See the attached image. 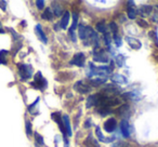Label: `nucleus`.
Wrapping results in <instances>:
<instances>
[{
	"label": "nucleus",
	"instance_id": "f257e3e1",
	"mask_svg": "<svg viewBox=\"0 0 158 147\" xmlns=\"http://www.w3.org/2000/svg\"><path fill=\"white\" fill-rule=\"evenodd\" d=\"M19 75L21 80H27L33 76V67L27 64H18Z\"/></svg>",
	"mask_w": 158,
	"mask_h": 147
},
{
	"label": "nucleus",
	"instance_id": "f03ea898",
	"mask_svg": "<svg viewBox=\"0 0 158 147\" xmlns=\"http://www.w3.org/2000/svg\"><path fill=\"white\" fill-rule=\"evenodd\" d=\"M31 86L35 87L36 89H39L41 91H44L47 88V86H48L47 84V80L42 77L40 71H38L35 75V79H34V82H31Z\"/></svg>",
	"mask_w": 158,
	"mask_h": 147
},
{
	"label": "nucleus",
	"instance_id": "7ed1b4c3",
	"mask_svg": "<svg viewBox=\"0 0 158 147\" xmlns=\"http://www.w3.org/2000/svg\"><path fill=\"white\" fill-rule=\"evenodd\" d=\"M93 61L99 62V63H107L108 55L106 54L104 50L94 49V51H93Z\"/></svg>",
	"mask_w": 158,
	"mask_h": 147
},
{
	"label": "nucleus",
	"instance_id": "20e7f679",
	"mask_svg": "<svg viewBox=\"0 0 158 147\" xmlns=\"http://www.w3.org/2000/svg\"><path fill=\"white\" fill-rule=\"evenodd\" d=\"M85 62H86V56H85V54L81 52H79L74 55L73 59L70 61V64H72V65L78 66V67H82V66L85 65Z\"/></svg>",
	"mask_w": 158,
	"mask_h": 147
},
{
	"label": "nucleus",
	"instance_id": "39448f33",
	"mask_svg": "<svg viewBox=\"0 0 158 147\" xmlns=\"http://www.w3.org/2000/svg\"><path fill=\"white\" fill-rule=\"evenodd\" d=\"M74 90L78 93H81V94H85V93H89L91 90V88L86 84L84 81H77L74 86Z\"/></svg>",
	"mask_w": 158,
	"mask_h": 147
},
{
	"label": "nucleus",
	"instance_id": "423d86ee",
	"mask_svg": "<svg viewBox=\"0 0 158 147\" xmlns=\"http://www.w3.org/2000/svg\"><path fill=\"white\" fill-rule=\"evenodd\" d=\"M77 25H78V14L77 13H73V23H72V26L70 28L68 29V35L72 37L73 41H76V37H75V29H76Z\"/></svg>",
	"mask_w": 158,
	"mask_h": 147
},
{
	"label": "nucleus",
	"instance_id": "0eeeda50",
	"mask_svg": "<svg viewBox=\"0 0 158 147\" xmlns=\"http://www.w3.org/2000/svg\"><path fill=\"white\" fill-rule=\"evenodd\" d=\"M116 127H117V122L114 118H110L104 122V130L108 133H112L116 130Z\"/></svg>",
	"mask_w": 158,
	"mask_h": 147
},
{
	"label": "nucleus",
	"instance_id": "6e6552de",
	"mask_svg": "<svg viewBox=\"0 0 158 147\" xmlns=\"http://www.w3.org/2000/svg\"><path fill=\"white\" fill-rule=\"evenodd\" d=\"M127 13H128V18H131V20H133V18H136V13H138V11H136L135 6H134L133 1H129V2H128Z\"/></svg>",
	"mask_w": 158,
	"mask_h": 147
},
{
	"label": "nucleus",
	"instance_id": "1a4fd4ad",
	"mask_svg": "<svg viewBox=\"0 0 158 147\" xmlns=\"http://www.w3.org/2000/svg\"><path fill=\"white\" fill-rule=\"evenodd\" d=\"M126 40H127L128 44H129L132 49H134V50H139V49H141V47H142V43H141L140 40L135 39V38H133V37L127 36V37H126Z\"/></svg>",
	"mask_w": 158,
	"mask_h": 147
},
{
	"label": "nucleus",
	"instance_id": "9d476101",
	"mask_svg": "<svg viewBox=\"0 0 158 147\" xmlns=\"http://www.w3.org/2000/svg\"><path fill=\"white\" fill-rule=\"evenodd\" d=\"M120 130H121V133H123V135L125 136V137H129L130 136V125H129V122H128L127 119L121 120Z\"/></svg>",
	"mask_w": 158,
	"mask_h": 147
},
{
	"label": "nucleus",
	"instance_id": "9b49d317",
	"mask_svg": "<svg viewBox=\"0 0 158 147\" xmlns=\"http://www.w3.org/2000/svg\"><path fill=\"white\" fill-rule=\"evenodd\" d=\"M62 121H63V125H64V129H65V133L67 136H72L73 132H72V128H70V122H69V118L68 116L64 115L62 117Z\"/></svg>",
	"mask_w": 158,
	"mask_h": 147
},
{
	"label": "nucleus",
	"instance_id": "f8f14e48",
	"mask_svg": "<svg viewBox=\"0 0 158 147\" xmlns=\"http://www.w3.org/2000/svg\"><path fill=\"white\" fill-rule=\"evenodd\" d=\"M35 33H36V35L38 36V38H39V40L41 42H44V43H47V42H48L46 35H44V31H42L41 25H39V24L36 25V27H35Z\"/></svg>",
	"mask_w": 158,
	"mask_h": 147
},
{
	"label": "nucleus",
	"instance_id": "ddd939ff",
	"mask_svg": "<svg viewBox=\"0 0 158 147\" xmlns=\"http://www.w3.org/2000/svg\"><path fill=\"white\" fill-rule=\"evenodd\" d=\"M153 6H147V5H143L141 6L140 10H139V12L141 13V15L142 16H146L148 15V14L152 13V11H153Z\"/></svg>",
	"mask_w": 158,
	"mask_h": 147
},
{
	"label": "nucleus",
	"instance_id": "4468645a",
	"mask_svg": "<svg viewBox=\"0 0 158 147\" xmlns=\"http://www.w3.org/2000/svg\"><path fill=\"white\" fill-rule=\"evenodd\" d=\"M95 134H97V137L99 138V141H101V142H103V143H104V142H105V143H112V142H114V140H115L114 137L104 138V137H103V135H102L101 130H100V128H99V127L95 128Z\"/></svg>",
	"mask_w": 158,
	"mask_h": 147
},
{
	"label": "nucleus",
	"instance_id": "2eb2a0df",
	"mask_svg": "<svg viewBox=\"0 0 158 147\" xmlns=\"http://www.w3.org/2000/svg\"><path fill=\"white\" fill-rule=\"evenodd\" d=\"M68 22H69V12L66 11L65 13L63 14V16H62L61 22H60V26H61V28L65 29L66 27H67Z\"/></svg>",
	"mask_w": 158,
	"mask_h": 147
},
{
	"label": "nucleus",
	"instance_id": "dca6fc26",
	"mask_svg": "<svg viewBox=\"0 0 158 147\" xmlns=\"http://www.w3.org/2000/svg\"><path fill=\"white\" fill-rule=\"evenodd\" d=\"M112 80L115 82V84H127V78L123 77V75H119V74H116L112 77Z\"/></svg>",
	"mask_w": 158,
	"mask_h": 147
},
{
	"label": "nucleus",
	"instance_id": "f3484780",
	"mask_svg": "<svg viewBox=\"0 0 158 147\" xmlns=\"http://www.w3.org/2000/svg\"><path fill=\"white\" fill-rule=\"evenodd\" d=\"M85 144H86V146H88V147H100V145L98 144L97 140H94L91 134L88 136V138L85 141Z\"/></svg>",
	"mask_w": 158,
	"mask_h": 147
},
{
	"label": "nucleus",
	"instance_id": "a211bd4d",
	"mask_svg": "<svg viewBox=\"0 0 158 147\" xmlns=\"http://www.w3.org/2000/svg\"><path fill=\"white\" fill-rule=\"evenodd\" d=\"M9 51L7 50H1L0 51V64L7 65L8 64V55H9Z\"/></svg>",
	"mask_w": 158,
	"mask_h": 147
},
{
	"label": "nucleus",
	"instance_id": "6ab92c4d",
	"mask_svg": "<svg viewBox=\"0 0 158 147\" xmlns=\"http://www.w3.org/2000/svg\"><path fill=\"white\" fill-rule=\"evenodd\" d=\"M41 18L47 20V21H53V12L51 11L50 8H47V9L44 10V12L41 14Z\"/></svg>",
	"mask_w": 158,
	"mask_h": 147
},
{
	"label": "nucleus",
	"instance_id": "aec40b11",
	"mask_svg": "<svg viewBox=\"0 0 158 147\" xmlns=\"http://www.w3.org/2000/svg\"><path fill=\"white\" fill-rule=\"evenodd\" d=\"M52 9H53V14H55V16H61L62 15V7L56 2H52Z\"/></svg>",
	"mask_w": 158,
	"mask_h": 147
},
{
	"label": "nucleus",
	"instance_id": "412c9836",
	"mask_svg": "<svg viewBox=\"0 0 158 147\" xmlns=\"http://www.w3.org/2000/svg\"><path fill=\"white\" fill-rule=\"evenodd\" d=\"M78 36H79V38L81 40H85L86 39V26L85 25H82V24H80L78 26Z\"/></svg>",
	"mask_w": 158,
	"mask_h": 147
},
{
	"label": "nucleus",
	"instance_id": "4be33fe9",
	"mask_svg": "<svg viewBox=\"0 0 158 147\" xmlns=\"http://www.w3.org/2000/svg\"><path fill=\"white\" fill-rule=\"evenodd\" d=\"M97 31H100V33H103V34L108 33V31H107V26H106L105 22L98 23V24H97Z\"/></svg>",
	"mask_w": 158,
	"mask_h": 147
},
{
	"label": "nucleus",
	"instance_id": "5701e85b",
	"mask_svg": "<svg viewBox=\"0 0 158 147\" xmlns=\"http://www.w3.org/2000/svg\"><path fill=\"white\" fill-rule=\"evenodd\" d=\"M126 112L129 114V106L128 105H123L120 108H118V109L116 110V114L119 115V116H123Z\"/></svg>",
	"mask_w": 158,
	"mask_h": 147
},
{
	"label": "nucleus",
	"instance_id": "b1692460",
	"mask_svg": "<svg viewBox=\"0 0 158 147\" xmlns=\"http://www.w3.org/2000/svg\"><path fill=\"white\" fill-rule=\"evenodd\" d=\"M116 63L119 67H123L126 65V57L123 55H117L116 56Z\"/></svg>",
	"mask_w": 158,
	"mask_h": 147
},
{
	"label": "nucleus",
	"instance_id": "393cba45",
	"mask_svg": "<svg viewBox=\"0 0 158 147\" xmlns=\"http://www.w3.org/2000/svg\"><path fill=\"white\" fill-rule=\"evenodd\" d=\"M35 143L37 147H40L44 145V137L39 133H35Z\"/></svg>",
	"mask_w": 158,
	"mask_h": 147
},
{
	"label": "nucleus",
	"instance_id": "a878e982",
	"mask_svg": "<svg viewBox=\"0 0 158 147\" xmlns=\"http://www.w3.org/2000/svg\"><path fill=\"white\" fill-rule=\"evenodd\" d=\"M98 112H100V115H101V116H106V115L113 112V110L110 109V107H99Z\"/></svg>",
	"mask_w": 158,
	"mask_h": 147
},
{
	"label": "nucleus",
	"instance_id": "bb28decb",
	"mask_svg": "<svg viewBox=\"0 0 158 147\" xmlns=\"http://www.w3.org/2000/svg\"><path fill=\"white\" fill-rule=\"evenodd\" d=\"M104 42L107 46V48H110V42H112V38H110V34L106 33L104 34Z\"/></svg>",
	"mask_w": 158,
	"mask_h": 147
},
{
	"label": "nucleus",
	"instance_id": "cd10ccee",
	"mask_svg": "<svg viewBox=\"0 0 158 147\" xmlns=\"http://www.w3.org/2000/svg\"><path fill=\"white\" fill-rule=\"evenodd\" d=\"M154 12H153V16H152V18H153L154 22H157L158 23V6H156L155 8H153Z\"/></svg>",
	"mask_w": 158,
	"mask_h": 147
},
{
	"label": "nucleus",
	"instance_id": "c85d7f7f",
	"mask_svg": "<svg viewBox=\"0 0 158 147\" xmlns=\"http://www.w3.org/2000/svg\"><path fill=\"white\" fill-rule=\"evenodd\" d=\"M114 42L116 43L117 47H120L121 44H123V41H121V39H120V37L118 36V34L114 35Z\"/></svg>",
	"mask_w": 158,
	"mask_h": 147
},
{
	"label": "nucleus",
	"instance_id": "c756f323",
	"mask_svg": "<svg viewBox=\"0 0 158 147\" xmlns=\"http://www.w3.org/2000/svg\"><path fill=\"white\" fill-rule=\"evenodd\" d=\"M26 133L28 136H31V133H33V131H31V123L29 121H26Z\"/></svg>",
	"mask_w": 158,
	"mask_h": 147
},
{
	"label": "nucleus",
	"instance_id": "7c9ffc66",
	"mask_svg": "<svg viewBox=\"0 0 158 147\" xmlns=\"http://www.w3.org/2000/svg\"><path fill=\"white\" fill-rule=\"evenodd\" d=\"M110 28L112 29V31H113V35H116L117 34V31H118V28H117V25H116V23H114V22H112L110 24Z\"/></svg>",
	"mask_w": 158,
	"mask_h": 147
},
{
	"label": "nucleus",
	"instance_id": "2f4dec72",
	"mask_svg": "<svg viewBox=\"0 0 158 147\" xmlns=\"http://www.w3.org/2000/svg\"><path fill=\"white\" fill-rule=\"evenodd\" d=\"M149 36H151V37L154 39L155 43H156V44H158V37H157V34H156L155 31H149Z\"/></svg>",
	"mask_w": 158,
	"mask_h": 147
},
{
	"label": "nucleus",
	"instance_id": "473e14b6",
	"mask_svg": "<svg viewBox=\"0 0 158 147\" xmlns=\"http://www.w3.org/2000/svg\"><path fill=\"white\" fill-rule=\"evenodd\" d=\"M36 6H37L38 9H44V1H42V0H37L36 1Z\"/></svg>",
	"mask_w": 158,
	"mask_h": 147
},
{
	"label": "nucleus",
	"instance_id": "72a5a7b5",
	"mask_svg": "<svg viewBox=\"0 0 158 147\" xmlns=\"http://www.w3.org/2000/svg\"><path fill=\"white\" fill-rule=\"evenodd\" d=\"M145 21H143V20H140V21H138V24L140 25V26H142V27H144V28H146L147 26H148V25L147 24H145Z\"/></svg>",
	"mask_w": 158,
	"mask_h": 147
},
{
	"label": "nucleus",
	"instance_id": "f704fd0d",
	"mask_svg": "<svg viewBox=\"0 0 158 147\" xmlns=\"http://www.w3.org/2000/svg\"><path fill=\"white\" fill-rule=\"evenodd\" d=\"M90 125H91V119L89 118L88 120L86 121V123H85V128H90Z\"/></svg>",
	"mask_w": 158,
	"mask_h": 147
},
{
	"label": "nucleus",
	"instance_id": "c9c22d12",
	"mask_svg": "<svg viewBox=\"0 0 158 147\" xmlns=\"http://www.w3.org/2000/svg\"><path fill=\"white\" fill-rule=\"evenodd\" d=\"M6 5H7V2H6V1H2V2H0V7H2L3 10H6Z\"/></svg>",
	"mask_w": 158,
	"mask_h": 147
},
{
	"label": "nucleus",
	"instance_id": "e433bc0d",
	"mask_svg": "<svg viewBox=\"0 0 158 147\" xmlns=\"http://www.w3.org/2000/svg\"><path fill=\"white\" fill-rule=\"evenodd\" d=\"M5 31H3V29H2V27H1V24H0V34H3Z\"/></svg>",
	"mask_w": 158,
	"mask_h": 147
}]
</instances>
